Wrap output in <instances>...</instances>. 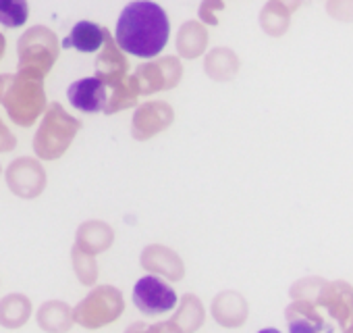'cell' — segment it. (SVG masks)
I'll return each mask as SVG.
<instances>
[{
	"label": "cell",
	"instance_id": "cell-1",
	"mask_svg": "<svg viewBox=\"0 0 353 333\" xmlns=\"http://www.w3.org/2000/svg\"><path fill=\"white\" fill-rule=\"evenodd\" d=\"M170 21L166 11L152 0H133L129 3L114 28V40L125 55L137 59H154L168 44Z\"/></svg>",
	"mask_w": 353,
	"mask_h": 333
},
{
	"label": "cell",
	"instance_id": "cell-2",
	"mask_svg": "<svg viewBox=\"0 0 353 333\" xmlns=\"http://www.w3.org/2000/svg\"><path fill=\"white\" fill-rule=\"evenodd\" d=\"M96 77L106 86L108 98L102 108L104 115H114L127 108H135L139 98V86L135 75H129L127 55L117 44L114 36L106 32L104 44L96 57Z\"/></svg>",
	"mask_w": 353,
	"mask_h": 333
},
{
	"label": "cell",
	"instance_id": "cell-3",
	"mask_svg": "<svg viewBox=\"0 0 353 333\" xmlns=\"http://www.w3.org/2000/svg\"><path fill=\"white\" fill-rule=\"evenodd\" d=\"M40 119L42 121L34 135V152L40 160H59L71 148L83 123L81 119L69 115L61 102L48 104Z\"/></svg>",
	"mask_w": 353,
	"mask_h": 333
},
{
	"label": "cell",
	"instance_id": "cell-4",
	"mask_svg": "<svg viewBox=\"0 0 353 333\" xmlns=\"http://www.w3.org/2000/svg\"><path fill=\"white\" fill-rule=\"evenodd\" d=\"M0 104L5 106L9 119L15 125L26 129L34 127L48 106L44 79L17 71L15 75H11V82L3 98H0Z\"/></svg>",
	"mask_w": 353,
	"mask_h": 333
},
{
	"label": "cell",
	"instance_id": "cell-5",
	"mask_svg": "<svg viewBox=\"0 0 353 333\" xmlns=\"http://www.w3.org/2000/svg\"><path fill=\"white\" fill-rule=\"evenodd\" d=\"M61 57V42L46 26H32L17 42L19 73L44 79Z\"/></svg>",
	"mask_w": 353,
	"mask_h": 333
},
{
	"label": "cell",
	"instance_id": "cell-6",
	"mask_svg": "<svg viewBox=\"0 0 353 333\" xmlns=\"http://www.w3.org/2000/svg\"><path fill=\"white\" fill-rule=\"evenodd\" d=\"M123 310L125 300L121 289L112 285H98L73 308V321L85 329H100L117 321Z\"/></svg>",
	"mask_w": 353,
	"mask_h": 333
},
{
	"label": "cell",
	"instance_id": "cell-7",
	"mask_svg": "<svg viewBox=\"0 0 353 333\" xmlns=\"http://www.w3.org/2000/svg\"><path fill=\"white\" fill-rule=\"evenodd\" d=\"M139 96H152L158 92L174 90L183 79V63L179 57H154L135 69Z\"/></svg>",
	"mask_w": 353,
	"mask_h": 333
},
{
	"label": "cell",
	"instance_id": "cell-8",
	"mask_svg": "<svg viewBox=\"0 0 353 333\" xmlns=\"http://www.w3.org/2000/svg\"><path fill=\"white\" fill-rule=\"evenodd\" d=\"M5 180L9 190L23 200L38 198L48 184L46 169L38 156H19L11 160L5 171Z\"/></svg>",
	"mask_w": 353,
	"mask_h": 333
},
{
	"label": "cell",
	"instance_id": "cell-9",
	"mask_svg": "<svg viewBox=\"0 0 353 333\" xmlns=\"http://www.w3.org/2000/svg\"><path fill=\"white\" fill-rule=\"evenodd\" d=\"M174 123V108L164 100H148L135 106L131 117V137L135 142H148L166 131Z\"/></svg>",
	"mask_w": 353,
	"mask_h": 333
},
{
	"label": "cell",
	"instance_id": "cell-10",
	"mask_svg": "<svg viewBox=\"0 0 353 333\" xmlns=\"http://www.w3.org/2000/svg\"><path fill=\"white\" fill-rule=\"evenodd\" d=\"M133 302L143 314L156 316V314H164L176 306V294L164 279L150 273L135 283Z\"/></svg>",
	"mask_w": 353,
	"mask_h": 333
},
{
	"label": "cell",
	"instance_id": "cell-11",
	"mask_svg": "<svg viewBox=\"0 0 353 333\" xmlns=\"http://www.w3.org/2000/svg\"><path fill=\"white\" fill-rule=\"evenodd\" d=\"M316 306L324 308L341 325V329H345L353 318V287L343 279L324 281L318 292Z\"/></svg>",
	"mask_w": 353,
	"mask_h": 333
},
{
	"label": "cell",
	"instance_id": "cell-12",
	"mask_svg": "<svg viewBox=\"0 0 353 333\" xmlns=\"http://www.w3.org/2000/svg\"><path fill=\"white\" fill-rule=\"evenodd\" d=\"M139 263L152 275H162L170 281H181L185 275V265H183L181 256L172 248H166L160 244L145 246L139 256Z\"/></svg>",
	"mask_w": 353,
	"mask_h": 333
},
{
	"label": "cell",
	"instance_id": "cell-13",
	"mask_svg": "<svg viewBox=\"0 0 353 333\" xmlns=\"http://www.w3.org/2000/svg\"><path fill=\"white\" fill-rule=\"evenodd\" d=\"M285 318L289 325V333H334L332 323H328L318 306L301 300H293L285 308Z\"/></svg>",
	"mask_w": 353,
	"mask_h": 333
},
{
	"label": "cell",
	"instance_id": "cell-14",
	"mask_svg": "<svg viewBox=\"0 0 353 333\" xmlns=\"http://www.w3.org/2000/svg\"><path fill=\"white\" fill-rule=\"evenodd\" d=\"M303 0H268L260 11V28L270 38H283L291 28V17L299 11Z\"/></svg>",
	"mask_w": 353,
	"mask_h": 333
},
{
	"label": "cell",
	"instance_id": "cell-15",
	"mask_svg": "<svg viewBox=\"0 0 353 333\" xmlns=\"http://www.w3.org/2000/svg\"><path fill=\"white\" fill-rule=\"evenodd\" d=\"M67 98L81 113H102L108 98V90L96 75H92L73 82L67 90Z\"/></svg>",
	"mask_w": 353,
	"mask_h": 333
},
{
	"label": "cell",
	"instance_id": "cell-16",
	"mask_svg": "<svg viewBox=\"0 0 353 333\" xmlns=\"http://www.w3.org/2000/svg\"><path fill=\"white\" fill-rule=\"evenodd\" d=\"M208 42H210V34L202 21H198V19L185 21L179 28V32H176V40H174L176 55H179V59H185V61H196L202 55H206Z\"/></svg>",
	"mask_w": 353,
	"mask_h": 333
},
{
	"label": "cell",
	"instance_id": "cell-17",
	"mask_svg": "<svg viewBox=\"0 0 353 333\" xmlns=\"http://www.w3.org/2000/svg\"><path fill=\"white\" fill-rule=\"evenodd\" d=\"M250 306L239 292H221L212 302V316L219 325L235 329L248 321Z\"/></svg>",
	"mask_w": 353,
	"mask_h": 333
},
{
	"label": "cell",
	"instance_id": "cell-18",
	"mask_svg": "<svg viewBox=\"0 0 353 333\" xmlns=\"http://www.w3.org/2000/svg\"><path fill=\"white\" fill-rule=\"evenodd\" d=\"M241 71V59L237 57L235 50L227 46H216L206 53L204 57V73L219 84H229L233 82Z\"/></svg>",
	"mask_w": 353,
	"mask_h": 333
},
{
	"label": "cell",
	"instance_id": "cell-19",
	"mask_svg": "<svg viewBox=\"0 0 353 333\" xmlns=\"http://www.w3.org/2000/svg\"><path fill=\"white\" fill-rule=\"evenodd\" d=\"M112 242H114L112 227L98 219H90L85 223H81L75 234V246L94 256L100 252H106L112 246Z\"/></svg>",
	"mask_w": 353,
	"mask_h": 333
},
{
	"label": "cell",
	"instance_id": "cell-20",
	"mask_svg": "<svg viewBox=\"0 0 353 333\" xmlns=\"http://www.w3.org/2000/svg\"><path fill=\"white\" fill-rule=\"evenodd\" d=\"M108 28H102L94 21H79L73 26L71 34L61 42V48H73L77 53H98L104 44Z\"/></svg>",
	"mask_w": 353,
	"mask_h": 333
},
{
	"label": "cell",
	"instance_id": "cell-21",
	"mask_svg": "<svg viewBox=\"0 0 353 333\" xmlns=\"http://www.w3.org/2000/svg\"><path fill=\"white\" fill-rule=\"evenodd\" d=\"M38 323L48 333H67L71 329L73 321V308L61 300H50L40 306L38 310Z\"/></svg>",
	"mask_w": 353,
	"mask_h": 333
},
{
	"label": "cell",
	"instance_id": "cell-22",
	"mask_svg": "<svg viewBox=\"0 0 353 333\" xmlns=\"http://www.w3.org/2000/svg\"><path fill=\"white\" fill-rule=\"evenodd\" d=\"M32 316V302L23 294H9L0 300V325L7 329L23 327Z\"/></svg>",
	"mask_w": 353,
	"mask_h": 333
},
{
	"label": "cell",
	"instance_id": "cell-23",
	"mask_svg": "<svg viewBox=\"0 0 353 333\" xmlns=\"http://www.w3.org/2000/svg\"><path fill=\"white\" fill-rule=\"evenodd\" d=\"M204 321H206V314H204V306L200 298L194 294H185L172 316V323L181 329V333H196L204 325Z\"/></svg>",
	"mask_w": 353,
	"mask_h": 333
},
{
	"label": "cell",
	"instance_id": "cell-24",
	"mask_svg": "<svg viewBox=\"0 0 353 333\" xmlns=\"http://www.w3.org/2000/svg\"><path fill=\"white\" fill-rule=\"evenodd\" d=\"M30 19L28 0H0V26L17 30L23 28Z\"/></svg>",
	"mask_w": 353,
	"mask_h": 333
},
{
	"label": "cell",
	"instance_id": "cell-25",
	"mask_svg": "<svg viewBox=\"0 0 353 333\" xmlns=\"http://www.w3.org/2000/svg\"><path fill=\"white\" fill-rule=\"evenodd\" d=\"M71 260H73V269H75L77 279L83 285H94L96 279H98V265H96L94 254H88V252L79 250L77 246H73Z\"/></svg>",
	"mask_w": 353,
	"mask_h": 333
},
{
	"label": "cell",
	"instance_id": "cell-26",
	"mask_svg": "<svg viewBox=\"0 0 353 333\" xmlns=\"http://www.w3.org/2000/svg\"><path fill=\"white\" fill-rule=\"evenodd\" d=\"M326 279L322 277H303V279H297L291 289H289V296L291 300H301V302H310L316 306V298H318V292L322 287Z\"/></svg>",
	"mask_w": 353,
	"mask_h": 333
},
{
	"label": "cell",
	"instance_id": "cell-27",
	"mask_svg": "<svg viewBox=\"0 0 353 333\" xmlns=\"http://www.w3.org/2000/svg\"><path fill=\"white\" fill-rule=\"evenodd\" d=\"M225 0H202L198 9V21H202L206 28H216L219 26V13L225 11Z\"/></svg>",
	"mask_w": 353,
	"mask_h": 333
},
{
	"label": "cell",
	"instance_id": "cell-28",
	"mask_svg": "<svg viewBox=\"0 0 353 333\" xmlns=\"http://www.w3.org/2000/svg\"><path fill=\"white\" fill-rule=\"evenodd\" d=\"M326 15L341 23H353V0H326Z\"/></svg>",
	"mask_w": 353,
	"mask_h": 333
},
{
	"label": "cell",
	"instance_id": "cell-29",
	"mask_svg": "<svg viewBox=\"0 0 353 333\" xmlns=\"http://www.w3.org/2000/svg\"><path fill=\"white\" fill-rule=\"evenodd\" d=\"M125 333H181L172 321L168 323H156V325H145V323H133L127 327Z\"/></svg>",
	"mask_w": 353,
	"mask_h": 333
},
{
	"label": "cell",
	"instance_id": "cell-30",
	"mask_svg": "<svg viewBox=\"0 0 353 333\" xmlns=\"http://www.w3.org/2000/svg\"><path fill=\"white\" fill-rule=\"evenodd\" d=\"M17 148V137L15 133L9 129V125L0 119V154H5V152H11Z\"/></svg>",
	"mask_w": 353,
	"mask_h": 333
},
{
	"label": "cell",
	"instance_id": "cell-31",
	"mask_svg": "<svg viewBox=\"0 0 353 333\" xmlns=\"http://www.w3.org/2000/svg\"><path fill=\"white\" fill-rule=\"evenodd\" d=\"M11 75H13V73L0 75V98H3V94H5V90H7V86H9V82H11Z\"/></svg>",
	"mask_w": 353,
	"mask_h": 333
},
{
	"label": "cell",
	"instance_id": "cell-32",
	"mask_svg": "<svg viewBox=\"0 0 353 333\" xmlns=\"http://www.w3.org/2000/svg\"><path fill=\"white\" fill-rule=\"evenodd\" d=\"M5 53H7V38H5L3 32H0V59L5 57Z\"/></svg>",
	"mask_w": 353,
	"mask_h": 333
},
{
	"label": "cell",
	"instance_id": "cell-33",
	"mask_svg": "<svg viewBox=\"0 0 353 333\" xmlns=\"http://www.w3.org/2000/svg\"><path fill=\"white\" fill-rule=\"evenodd\" d=\"M258 333H281L279 329H274V327H266V329H260Z\"/></svg>",
	"mask_w": 353,
	"mask_h": 333
},
{
	"label": "cell",
	"instance_id": "cell-34",
	"mask_svg": "<svg viewBox=\"0 0 353 333\" xmlns=\"http://www.w3.org/2000/svg\"><path fill=\"white\" fill-rule=\"evenodd\" d=\"M343 333H353V318H351V321H349V325L343 329Z\"/></svg>",
	"mask_w": 353,
	"mask_h": 333
},
{
	"label": "cell",
	"instance_id": "cell-35",
	"mask_svg": "<svg viewBox=\"0 0 353 333\" xmlns=\"http://www.w3.org/2000/svg\"><path fill=\"white\" fill-rule=\"evenodd\" d=\"M0 175H3V164H0Z\"/></svg>",
	"mask_w": 353,
	"mask_h": 333
}]
</instances>
